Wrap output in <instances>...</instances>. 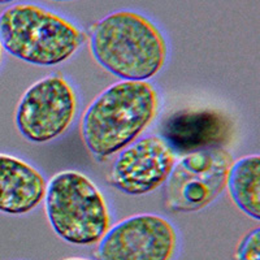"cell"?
<instances>
[{"mask_svg": "<svg viewBox=\"0 0 260 260\" xmlns=\"http://www.w3.org/2000/svg\"><path fill=\"white\" fill-rule=\"evenodd\" d=\"M160 99L148 81H120L95 98L81 120V138L98 159H107L145 133L159 113Z\"/></svg>", "mask_w": 260, "mask_h": 260, "instance_id": "6da1fadb", "label": "cell"}, {"mask_svg": "<svg viewBox=\"0 0 260 260\" xmlns=\"http://www.w3.org/2000/svg\"><path fill=\"white\" fill-rule=\"evenodd\" d=\"M2 56H3V47H2V43H0V62H2Z\"/></svg>", "mask_w": 260, "mask_h": 260, "instance_id": "9a60e30c", "label": "cell"}, {"mask_svg": "<svg viewBox=\"0 0 260 260\" xmlns=\"http://www.w3.org/2000/svg\"><path fill=\"white\" fill-rule=\"evenodd\" d=\"M77 111V94L72 83L61 74H48L29 86L21 96L15 124L26 141L42 145L67 133Z\"/></svg>", "mask_w": 260, "mask_h": 260, "instance_id": "8992f818", "label": "cell"}, {"mask_svg": "<svg viewBox=\"0 0 260 260\" xmlns=\"http://www.w3.org/2000/svg\"><path fill=\"white\" fill-rule=\"evenodd\" d=\"M83 42L85 34L77 25L36 4H15L0 15L2 47L27 64H62L76 55Z\"/></svg>", "mask_w": 260, "mask_h": 260, "instance_id": "3957f363", "label": "cell"}, {"mask_svg": "<svg viewBox=\"0 0 260 260\" xmlns=\"http://www.w3.org/2000/svg\"><path fill=\"white\" fill-rule=\"evenodd\" d=\"M47 180L25 160L0 154V212L26 215L43 202Z\"/></svg>", "mask_w": 260, "mask_h": 260, "instance_id": "9c48e42d", "label": "cell"}, {"mask_svg": "<svg viewBox=\"0 0 260 260\" xmlns=\"http://www.w3.org/2000/svg\"><path fill=\"white\" fill-rule=\"evenodd\" d=\"M52 2H71V0H52Z\"/></svg>", "mask_w": 260, "mask_h": 260, "instance_id": "2e32d148", "label": "cell"}, {"mask_svg": "<svg viewBox=\"0 0 260 260\" xmlns=\"http://www.w3.org/2000/svg\"><path fill=\"white\" fill-rule=\"evenodd\" d=\"M15 0H0V6L2 4H9V3H13Z\"/></svg>", "mask_w": 260, "mask_h": 260, "instance_id": "4fadbf2b", "label": "cell"}, {"mask_svg": "<svg viewBox=\"0 0 260 260\" xmlns=\"http://www.w3.org/2000/svg\"><path fill=\"white\" fill-rule=\"evenodd\" d=\"M219 127L217 118H211V115H206L201 118V115H186V116H176L172 121V126L169 129L171 138L175 139L173 142L192 143L198 146L201 143H206V137L210 138L216 133Z\"/></svg>", "mask_w": 260, "mask_h": 260, "instance_id": "8fae6325", "label": "cell"}, {"mask_svg": "<svg viewBox=\"0 0 260 260\" xmlns=\"http://www.w3.org/2000/svg\"><path fill=\"white\" fill-rule=\"evenodd\" d=\"M65 260H89V259H82V257H69V259Z\"/></svg>", "mask_w": 260, "mask_h": 260, "instance_id": "5bb4252c", "label": "cell"}, {"mask_svg": "<svg viewBox=\"0 0 260 260\" xmlns=\"http://www.w3.org/2000/svg\"><path fill=\"white\" fill-rule=\"evenodd\" d=\"M176 228L156 213H139L110 228L96 247L98 260H173Z\"/></svg>", "mask_w": 260, "mask_h": 260, "instance_id": "52a82bcc", "label": "cell"}, {"mask_svg": "<svg viewBox=\"0 0 260 260\" xmlns=\"http://www.w3.org/2000/svg\"><path fill=\"white\" fill-rule=\"evenodd\" d=\"M234 204L254 220L260 219V156L247 155L234 160L228 185Z\"/></svg>", "mask_w": 260, "mask_h": 260, "instance_id": "30bf717a", "label": "cell"}, {"mask_svg": "<svg viewBox=\"0 0 260 260\" xmlns=\"http://www.w3.org/2000/svg\"><path fill=\"white\" fill-rule=\"evenodd\" d=\"M260 259V229L255 228L245 234L237 247L236 260Z\"/></svg>", "mask_w": 260, "mask_h": 260, "instance_id": "7c38bea8", "label": "cell"}, {"mask_svg": "<svg viewBox=\"0 0 260 260\" xmlns=\"http://www.w3.org/2000/svg\"><path fill=\"white\" fill-rule=\"evenodd\" d=\"M176 161L177 155L168 139L150 134L136 139L118 152L108 181L126 195H147L167 182Z\"/></svg>", "mask_w": 260, "mask_h": 260, "instance_id": "ba28073f", "label": "cell"}, {"mask_svg": "<svg viewBox=\"0 0 260 260\" xmlns=\"http://www.w3.org/2000/svg\"><path fill=\"white\" fill-rule=\"evenodd\" d=\"M90 51L102 68L122 81H148L164 68L167 41L159 27L134 11H116L99 20Z\"/></svg>", "mask_w": 260, "mask_h": 260, "instance_id": "7a4b0ae2", "label": "cell"}, {"mask_svg": "<svg viewBox=\"0 0 260 260\" xmlns=\"http://www.w3.org/2000/svg\"><path fill=\"white\" fill-rule=\"evenodd\" d=\"M234 159L226 148L208 146L187 152L176 161L166 185V206L177 213L204 210L228 185Z\"/></svg>", "mask_w": 260, "mask_h": 260, "instance_id": "5b68a950", "label": "cell"}, {"mask_svg": "<svg viewBox=\"0 0 260 260\" xmlns=\"http://www.w3.org/2000/svg\"><path fill=\"white\" fill-rule=\"evenodd\" d=\"M43 202L51 228L69 245H96L112 224L106 197L82 172L53 176L47 181Z\"/></svg>", "mask_w": 260, "mask_h": 260, "instance_id": "277c9868", "label": "cell"}]
</instances>
